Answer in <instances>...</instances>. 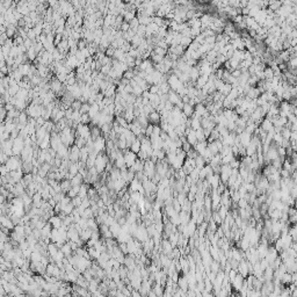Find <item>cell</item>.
Returning <instances> with one entry per match:
<instances>
[{
	"mask_svg": "<svg viewBox=\"0 0 297 297\" xmlns=\"http://www.w3.org/2000/svg\"><path fill=\"white\" fill-rule=\"evenodd\" d=\"M81 106H82V102L80 101V100H74L73 102H72V105H71V107L73 108L74 110H80V108H81Z\"/></svg>",
	"mask_w": 297,
	"mask_h": 297,
	"instance_id": "18",
	"label": "cell"
},
{
	"mask_svg": "<svg viewBox=\"0 0 297 297\" xmlns=\"http://www.w3.org/2000/svg\"><path fill=\"white\" fill-rule=\"evenodd\" d=\"M91 109V105L90 103H87V102H85V103H82V106H81V108H80V113L81 114H86V113H88Z\"/></svg>",
	"mask_w": 297,
	"mask_h": 297,
	"instance_id": "20",
	"label": "cell"
},
{
	"mask_svg": "<svg viewBox=\"0 0 297 297\" xmlns=\"http://www.w3.org/2000/svg\"><path fill=\"white\" fill-rule=\"evenodd\" d=\"M92 232H93V230L92 229H90V227L84 229V230L80 232V238L86 242L88 239H91V237H92Z\"/></svg>",
	"mask_w": 297,
	"mask_h": 297,
	"instance_id": "7",
	"label": "cell"
},
{
	"mask_svg": "<svg viewBox=\"0 0 297 297\" xmlns=\"http://www.w3.org/2000/svg\"><path fill=\"white\" fill-rule=\"evenodd\" d=\"M81 217H85V218H91V217H94V212H93L92 208L90 207V208H86L85 209V211H84V214L81 215Z\"/></svg>",
	"mask_w": 297,
	"mask_h": 297,
	"instance_id": "16",
	"label": "cell"
},
{
	"mask_svg": "<svg viewBox=\"0 0 297 297\" xmlns=\"http://www.w3.org/2000/svg\"><path fill=\"white\" fill-rule=\"evenodd\" d=\"M19 247L22 250V251H24V250H27V248H29V242L27 241V239H24V240L20 241V244H19Z\"/></svg>",
	"mask_w": 297,
	"mask_h": 297,
	"instance_id": "23",
	"label": "cell"
},
{
	"mask_svg": "<svg viewBox=\"0 0 297 297\" xmlns=\"http://www.w3.org/2000/svg\"><path fill=\"white\" fill-rule=\"evenodd\" d=\"M74 208H75V207H74V204L71 202V203H69L66 207H65V208H64V211H65L67 215H71V214H72V211L74 210Z\"/></svg>",
	"mask_w": 297,
	"mask_h": 297,
	"instance_id": "21",
	"label": "cell"
},
{
	"mask_svg": "<svg viewBox=\"0 0 297 297\" xmlns=\"http://www.w3.org/2000/svg\"><path fill=\"white\" fill-rule=\"evenodd\" d=\"M143 187V184H142V181L141 180H138L137 178H135L131 182H130V187H129V192H137V190H139L141 188Z\"/></svg>",
	"mask_w": 297,
	"mask_h": 297,
	"instance_id": "4",
	"label": "cell"
},
{
	"mask_svg": "<svg viewBox=\"0 0 297 297\" xmlns=\"http://www.w3.org/2000/svg\"><path fill=\"white\" fill-rule=\"evenodd\" d=\"M141 146H142V142L137 138L135 142H132V144H131V146H130V150H131L132 152H135V153H138V152L141 151Z\"/></svg>",
	"mask_w": 297,
	"mask_h": 297,
	"instance_id": "10",
	"label": "cell"
},
{
	"mask_svg": "<svg viewBox=\"0 0 297 297\" xmlns=\"http://www.w3.org/2000/svg\"><path fill=\"white\" fill-rule=\"evenodd\" d=\"M115 51H116V49L115 48H113V47H109V48H107V50H106V56H108V57H110L113 58L114 55H115Z\"/></svg>",
	"mask_w": 297,
	"mask_h": 297,
	"instance_id": "24",
	"label": "cell"
},
{
	"mask_svg": "<svg viewBox=\"0 0 297 297\" xmlns=\"http://www.w3.org/2000/svg\"><path fill=\"white\" fill-rule=\"evenodd\" d=\"M160 120H161V115H160V113L158 110L150 113V115H148V121L150 122H152V123H159Z\"/></svg>",
	"mask_w": 297,
	"mask_h": 297,
	"instance_id": "5",
	"label": "cell"
},
{
	"mask_svg": "<svg viewBox=\"0 0 297 297\" xmlns=\"http://www.w3.org/2000/svg\"><path fill=\"white\" fill-rule=\"evenodd\" d=\"M123 154H124V159H126V165H127L128 168H130V167L132 166L135 164V161L138 159L137 153L132 152L131 150H128V148L123 150Z\"/></svg>",
	"mask_w": 297,
	"mask_h": 297,
	"instance_id": "1",
	"label": "cell"
},
{
	"mask_svg": "<svg viewBox=\"0 0 297 297\" xmlns=\"http://www.w3.org/2000/svg\"><path fill=\"white\" fill-rule=\"evenodd\" d=\"M82 197H80L79 195H77L75 197H73L72 199V203L74 204V207H80L81 205V203H82Z\"/></svg>",
	"mask_w": 297,
	"mask_h": 297,
	"instance_id": "19",
	"label": "cell"
},
{
	"mask_svg": "<svg viewBox=\"0 0 297 297\" xmlns=\"http://www.w3.org/2000/svg\"><path fill=\"white\" fill-rule=\"evenodd\" d=\"M118 246H120V248L122 250V252L124 253V254H129V251H128V244L127 242H118Z\"/></svg>",
	"mask_w": 297,
	"mask_h": 297,
	"instance_id": "22",
	"label": "cell"
},
{
	"mask_svg": "<svg viewBox=\"0 0 297 297\" xmlns=\"http://www.w3.org/2000/svg\"><path fill=\"white\" fill-rule=\"evenodd\" d=\"M143 88L137 84V85H135V86H132V93L136 95V96H141L142 94H143Z\"/></svg>",
	"mask_w": 297,
	"mask_h": 297,
	"instance_id": "15",
	"label": "cell"
},
{
	"mask_svg": "<svg viewBox=\"0 0 297 297\" xmlns=\"http://www.w3.org/2000/svg\"><path fill=\"white\" fill-rule=\"evenodd\" d=\"M91 121H92V118H91V116L88 115V113H86V114H82V115H81V120H80V122H81L82 124H88Z\"/></svg>",
	"mask_w": 297,
	"mask_h": 297,
	"instance_id": "17",
	"label": "cell"
},
{
	"mask_svg": "<svg viewBox=\"0 0 297 297\" xmlns=\"http://www.w3.org/2000/svg\"><path fill=\"white\" fill-rule=\"evenodd\" d=\"M182 109H184V114H185L186 116H193L194 108H193V106L190 103H185V106H184Z\"/></svg>",
	"mask_w": 297,
	"mask_h": 297,
	"instance_id": "13",
	"label": "cell"
},
{
	"mask_svg": "<svg viewBox=\"0 0 297 297\" xmlns=\"http://www.w3.org/2000/svg\"><path fill=\"white\" fill-rule=\"evenodd\" d=\"M42 257H43V254H42L39 251H33L32 257H30V260H32L33 262H35V263H38V262H41Z\"/></svg>",
	"mask_w": 297,
	"mask_h": 297,
	"instance_id": "9",
	"label": "cell"
},
{
	"mask_svg": "<svg viewBox=\"0 0 297 297\" xmlns=\"http://www.w3.org/2000/svg\"><path fill=\"white\" fill-rule=\"evenodd\" d=\"M110 227V231L113 232V236H114V238H117L118 236H120V233H121V229H122V226L118 224V222L116 221V222L114 223L113 225L109 226Z\"/></svg>",
	"mask_w": 297,
	"mask_h": 297,
	"instance_id": "6",
	"label": "cell"
},
{
	"mask_svg": "<svg viewBox=\"0 0 297 297\" xmlns=\"http://www.w3.org/2000/svg\"><path fill=\"white\" fill-rule=\"evenodd\" d=\"M50 90L52 92H55L56 94H58L60 91H63V82L59 81L57 78H54L50 82Z\"/></svg>",
	"mask_w": 297,
	"mask_h": 297,
	"instance_id": "2",
	"label": "cell"
},
{
	"mask_svg": "<svg viewBox=\"0 0 297 297\" xmlns=\"http://www.w3.org/2000/svg\"><path fill=\"white\" fill-rule=\"evenodd\" d=\"M130 29V23L127 21H123V23L121 24V30L122 32H128Z\"/></svg>",
	"mask_w": 297,
	"mask_h": 297,
	"instance_id": "27",
	"label": "cell"
},
{
	"mask_svg": "<svg viewBox=\"0 0 297 297\" xmlns=\"http://www.w3.org/2000/svg\"><path fill=\"white\" fill-rule=\"evenodd\" d=\"M153 132V124H148V127L145 128V136L146 137H150Z\"/></svg>",
	"mask_w": 297,
	"mask_h": 297,
	"instance_id": "26",
	"label": "cell"
},
{
	"mask_svg": "<svg viewBox=\"0 0 297 297\" xmlns=\"http://www.w3.org/2000/svg\"><path fill=\"white\" fill-rule=\"evenodd\" d=\"M33 168H34L33 163H30V161H23V164H22V169H23L24 174H26V173H32V172H33Z\"/></svg>",
	"mask_w": 297,
	"mask_h": 297,
	"instance_id": "12",
	"label": "cell"
},
{
	"mask_svg": "<svg viewBox=\"0 0 297 297\" xmlns=\"http://www.w3.org/2000/svg\"><path fill=\"white\" fill-rule=\"evenodd\" d=\"M69 172L72 174V175H77L79 173V166H78V163H71L70 166H69Z\"/></svg>",
	"mask_w": 297,
	"mask_h": 297,
	"instance_id": "14",
	"label": "cell"
},
{
	"mask_svg": "<svg viewBox=\"0 0 297 297\" xmlns=\"http://www.w3.org/2000/svg\"><path fill=\"white\" fill-rule=\"evenodd\" d=\"M67 195H69V196H70V197H71V199H73V197H75V196H77V195H78V194H77V193H75V192H74L73 189H72V188H71V189H70V190H69V192H67Z\"/></svg>",
	"mask_w": 297,
	"mask_h": 297,
	"instance_id": "28",
	"label": "cell"
},
{
	"mask_svg": "<svg viewBox=\"0 0 297 297\" xmlns=\"http://www.w3.org/2000/svg\"><path fill=\"white\" fill-rule=\"evenodd\" d=\"M8 159H9V156H8L7 153H5L4 151H1V156H0V160H1V164H6Z\"/></svg>",
	"mask_w": 297,
	"mask_h": 297,
	"instance_id": "25",
	"label": "cell"
},
{
	"mask_svg": "<svg viewBox=\"0 0 297 297\" xmlns=\"http://www.w3.org/2000/svg\"><path fill=\"white\" fill-rule=\"evenodd\" d=\"M48 222L50 223L51 225H52V227H56V229H59L62 225H63V220L57 215H52L50 218H49V221Z\"/></svg>",
	"mask_w": 297,
	"mask_h": 297,
	"instance_id": "3",
	"label": "cell"
},
{
	"mask_svg": "<svg viewBox=\"0 0 297 297\" xmlns=\"http://www.w3.org/2000/svg\"><path fill=\"white\" fill-rule=\"evenodd\" d=\"M60 186H62L63 192H64V193H66V194H67V192L72 188L71 180H69V179H64V180H62V181H60Z\"/></svg>",
	"mask_w": 297,
	"mask_h": 297,
	"instance_id": "8",
	"label": "cell"
},
{
	"mask_svg": "<svg viewBox=\"0 0 297 297\" xmlns=\"http://www.w3.org/2000/svg\"><path fill=\"white\" fill-rule=\"evenodd\" d=\"M168 101H171L173 105L175 103H178L179 101H180V95L179 94H176V93H174L173 91L172 92H169L168 93Z\"/></svg>",
	"mask_w": 297,
	"mask_h": 297,
	"instance_id": "11",
	"label": "cell"
}]
</instances>
